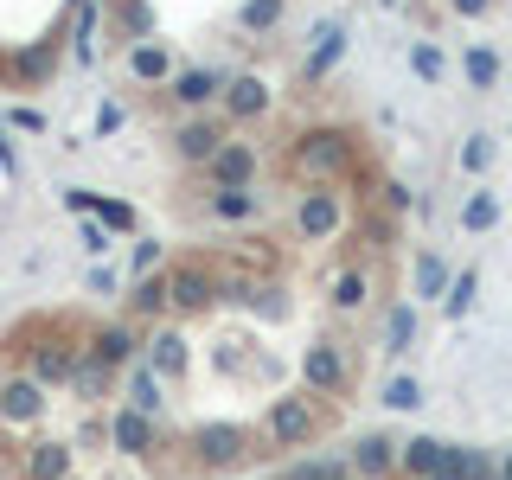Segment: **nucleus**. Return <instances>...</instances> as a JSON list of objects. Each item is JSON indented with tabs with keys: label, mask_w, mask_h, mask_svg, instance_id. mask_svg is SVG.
I'll use <instances>...</instances> for the list:
<instances>
[{
	"label": "nucleus",
	"mask_w": 512,
	"mask_h": 480,
	"mask_svg": "<svg viewBox=\"0 0 512 480\" xmlns=\"http://www.w3.org/2000/svg\"><path fill=\"white\" fill-rule=\"evenodd\" d=\"M327 423H333V404H327V397L295 391V397H282V404L269 410L263 436H269V448H301V442H314Z\"/></svg>",
	"instance_id": "nucleus-1"
},
{
	"label": "nucleus",
	"mask_w": 512,
	"mask_h": 480,
	"mask_svg": "<svg viewBox=\"0 0 512 480\" xmlns=\"http://www.w3.org/2000/svg\"><path fill=\"white\" fill-rule=\"evenodd\" d=\"M288 167H295L301 180H327V173L346 167V141H340V135H308V141H295Z\"/></svg>",
	"instance_id": "nucleus-2"
},
{
	"label": "nucleus",
	"mask_w": 512,
	"mask_h": 480,
	"mask_svg": "<svg viewBox=\"0 0 512 480\" xmlns=\"http://www.w3.org/2000/svg\"><path fill=\"white\" fill-rule=\"evenodd\" d=\"M340 224V205H333V192H314L308 205H301V237H320Z\"/></svg>",
	"instance_id": "nucleus-3"
},
{
	"label": "nucleus",
	"mask_w": 512,
	"mask_h": 480,
	"mask_svg": "<svg viewBox=\"0 0 512 480\" xmlns=\"http://www.w3.org/2000/svg\"><path fill=\"white\" fill-rule=\"evenodd\" d=\"M160 308H167V276L141 282L135 295H128V320H148V314H160Z\"/></svg>",
	"instance_id": "nucleus-4"
},
{
	"label": "nucleus",
	"mask_w": 512,
	"mask_h": 480,
	"mask_svg": "<svg viewBox=\"0 0 512 480\" xmlns=\"http://www.w3.org/2000/svg\"><path fill=\"white\" fill-rule=\"evenodd\" d=\"M282 480H352L346 461H301V468H288Z\"/></svg>",
	"instance_id": "nucleus-5"
},
{
	"label": "nucleus",
	"mask_w": 512,
	"mask_h": 480,
	"mask_svg": "<svg viewBox=\"0 0 512 480\" xmlns=\"http://www.w3.org/2000/svg\"><path fill=\"white\" fill-rule=\"evenodd\" d=\"M352 468H365V474H384V468H391V442H384V436H372V442L359 448V461H352Z\"/></svg>",
	"instance_id": "nucleus-6"
},
{
	"label": "nucleus",
	"mask_w": 512,
	"mask_h": 480,
	"mask_svg": "<svg viewBox=\"0 0 512 480\" xmlns=\"http://www.w3.org/2000/svg\"><path fill=\"white\" fill-rule=\"evenodd\" d=\"M212 167H218V180H244V173H250V154L244 148H224Z\"/></svg>",
	"instance_id": "nucleus-7"
},
{
	"label": "nucleus",
	"mask_w": 512,
	"mask_h": 480,
	"mask_svg": "<svg viewBox=\"0 0 512 480\" xmlns=\"http://www.w3.org/2000/svg\"><path fill=\"white\" fill-rule=\"evenodd\" d=\"M468 77H474V84H493V77H500V58H493V52H468Z\"/></svg>",
	"instance_id": "nucleus-8"
},
{
	"label": "nucleus",
	"mask_w": 512,
	"mask_h": 480,
	"mask_svg": "<svg viewBox=\"0 0 512 480\" xmlns=\"http://www.w3.org/2000/svg\"><path fill=\"white\" fill-rule=\"evenodd\" d=\"M180 148H186L192 160H205V154H212V128H186V141H180Z\"/></svg>",
	"instance_id": "nucleus-9"
},
{
	"label": "nucleus",
	"mask_w": 512,
	"mask_h": 480,
	"mask_svg": "<svg viewBox=\"0 0 512 480\" xmlns=\"http://www.w3.org/2000/svg\"><path fill=\"white\" fill-rule=\"evenodd\" d=\"M416 71H423V77H442V52H436V45H416Z\"/></svg>",
	"instance_id": "nucleus-10"
},
{
	"label": "nucleus",
	"mask_w": 512,
	"mask_h": 480,
	"mask_svg": "<svg viewBox=\"0 0 512 480\" xmlns=\"http://www.w3.org/2000/svg\"><path fill=\"white\" fill-rule=\"evenodd\" d=\"M391 404H397V410H410V404H416V384H410V378H397V384H391Z\"/></svg>",
	"instance_id": "nucleus-11"
},
{
	"label": "nucleus",
	"mask_w": 512,
	"mask_h": 480,
	"mask_svg": "<svg viewBox=\"0 0 512 480\" xmlns=\"http://www.w3.org/2000/svg\"><path fill=\"white\" fill-rule=\"evenodd\" d=\"M487 218H493V199H474V205H468V224L480 231V224H487Z\"/></svg>",
	"instance_id": "nucleus-12"
},
{
	"label": "nucleus",
	"mask_w": 512,
	"mask_h": 480,
	"mask_svg": "<svg viewBox=\"0 0 512 480\" xmlns=\"http://www.w3.org/2000/svg\"><path fill=\"white\" fill-rule=\"evenodd\" d=\"M455 7H461V13H480V7H487V0H455Z\"/></svg>",
	"instance_id": "nucleus-13"
}]
</instances>
